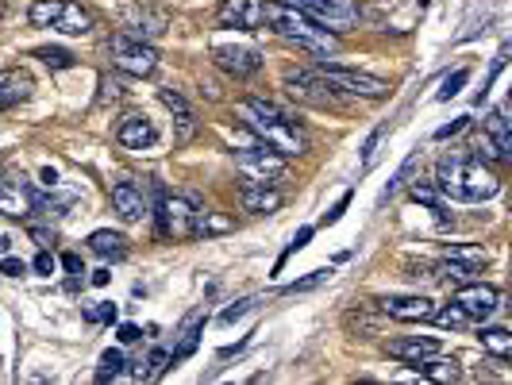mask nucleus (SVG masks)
<instances>
[{"label":"nucleus","instance_id":"obj_1","mask_svg":"<svg viewBox=\"0 0 512 385\" xmlns=\"http://www.w3.org/2000/svg\"><path fill=\"white\" fill-rule=\"evenodd\" d=\"M239 116H243V124L255 131V135L266 143V147H270V151H278L282 158H293V154L308 151L305 131L297 128V124L285 116L278 104L258 101V97H247V101H239Z\"/></svg>","mask_w":512,"mask_h":385},{"label":"nucleus","instance_id":"obj_2","mask_svg":"<svg viewBox=\"0 0 512 385\" xmlns=\"http://www.w3.org/2000/svg\"><path fill=\"white\" fill-rule=\"evenodd\" d=\"M436 189L443 197H451V201H462V205H478V201H489V197H497L501 193V181L497 174H489L482 162H474V158H459V154H451V158H443L436 166Z\"/></svg>","mask_w":512,"mask_h":385},{"label":"nucleus","instance_id":"obj_3","mask_svg":"<svg viewBox=\"0 0 512 385\" xmlns=\"http://www.w3.org/2000/svg\"><path fill=\"white\" fill-rule=\"evenodd\" d=\"M262 20L274 27V35H282L289 43H297L301 51L308 54H320V58H328L335 54V35L328 27H320L308 12H301L297 4H282V0H266L262 4Z\"/></svg>","mask_w":512,"mask_h":385},{"label":"nucleus","instance_id":"obj_4","mask_svg":"<svg viewBox=\"0 0 512 385\" xmlns=\"http://www.w3.org/2000/svg\"><path fill=\"white\" fill-rule=\"evenodd\" d=\"M27 20L35 27H54L62 35H85L93 27V16L74 0H35L27 8Z\"/></svg>","mask_w":512,"mask_h":385},{"label":"nucleus","instance_id":"obj_5","mask_svg":"<svg viewBox=\"0 0 512 385\" xmlns=\"http://www.w3.org/2000/svg\"><path fill=\"white\" fill-rule=\"evenodd\" d=\"M112 62L120 74L131 77H151L158 70V51L143 39H131V35H116L112 39Z\"/></svg>","mask_w":512,"mask_h":385},{"label":"nucleus","instance_id":"obj_6","mask_svg":"<svg viewBox=\"0 0 512 385\" xmlns=\"http://www.w3.org/2000/svg\"><path fill=\"white\" fill-rule=\"evenodd\" d=\"M301 12H308L320 27H328L332 35L351 31L359 24V4L355 0H293Z\"/></svg>","mask_w":512,"mask_h":385},{"label":"nucleus","instance_id":"obj_7","mask_svg":"<svg viewBox=\"0 0 512 385\" xmlns=\"http://www.w3.org/2000/svg\"><path fill=\"white\" fill-rule=\"evenodd\" d=\"M158 231L166 239H193L197 235V208L185 197H162L158 201Z\"/></svg>","mask_w":512,"mask_h":385},{"label":"nucleus","instance_id":"obj_8","mask_svg":"<svg viewBox=\"0 0 512 385\" xmlns=\"http://www.w3.org/2000/svg\"><path fill=\"white\" fill-rule=\"evenodd\" d=\"M235 166H239V170L251 178V185H266V181L282 178L285 158L278 151H270V147H258V143H251V147L235 151Z\"/></svg>","mask_w":512,"mask_h":385},{"label":"nucleus","instance_id":"obj_9","mask_svg":"<svg viewBox=\"0 0 512 385\" xmlns=\"http://www.w3.org/2000/svg\"><path fill=\"white\" fill-rule=\"evenodd\" d=\"M285 89H289V97H297L301 104H312V108H332L335 104L332 81L324 74H312V70H289Z\"/></svg>","mask_w":512,"mask_h":385},{"label":"nucleus","instance_id":"obj_10","mask_svg":"<svg viewBox=\"0 0 512 385\" xmlns=\"http://www.w3.org/2000/svg\"><path fill=\"white\" fill-rule=\"evenodd\" d=\"M320 74L332 81L335 89H347V93H355V97H366V101H382L385 93H389V81L374 74H362V70H347V66H320Z\"/></svg>","mask_w":512,"mask_h":385},{"label":"nucleus","instance_id":"obj_11","mask_svg":"<svg viewBox=\"0 0 512 385\" xmlns=\"http://www.w3.org/2000/svg\"><path fill=\"white\" fill-rule=\"evenodd\" d=\"M455 305L470 316V320H489V316H497L501 312V293L493 289V285H462L459 293H455Z\"/></svg>","mask_w":512,"mask_h":385},{"label":"nucleus","instance_id":"obj_12","mask_svg":"<svg viewBox=\"0 0 512 385\" xmlns=\"http://www.w3.org/2000/svg\"><path fill=\"white\" fill-rule=\"evenodd\" d=\"M35 208H39V197L24 178H0V212L4 216L27 220Z\"/></svg>","mask_w":512,"mask_h":385},{"label":"nucleus","instance_id":"obj_13","mask_svg":"<svg viewBox=\"0 0 512 385\" xmlns=\"http://www.w3.org/2000/svg\"><path fill=\"white\" fill-rule=\"evenodd\" d=\"M212 58H216V66L228 70L231 77H251L258 66H262V54H258L255 47H247V43H220V47L212 51Z\"/></svg>","mask_w":512,"mask_h":385},{"label":"nucleus","instance_id":"obj_14","mask_svg":"<svg viewBox=\"0 0 512 385\" xmlns=\"http://www.w3.org/2000/svg\"><path fill=\"white\" fill-rule=\"evenodd\" d=\"M385 351H389V359L420 366V362H428L439 355V339L436 335H405V339H389Z\"/></svg>","mask_w":512,"mask_h":385},{"label":"nucleus","instance_id":"obj_15","mask_svg":"<svg viewBox=\"0 0 512 385\" xmlns=\"http://www.w3.org/2000/svg\"><path fill=\"white\" fill-rule=\"evenodd\" d=\"M124 35H131V39H154V35H162L166 31V12L162 8H154V4H135V8H128V16H124Z\"/></svg>","mask_w":512,"mask_h":385},{"label":"nucleus","instance_id":"obj_16","mask_svg":"<svg viewBox=\"0 0 512 385\" xmlns=\"http://www.w3.org/2000/svg\"><path fill=\"white\" fill-rule=\"evenodd\" d=\"M378 305H382L385 316H393L401 324H428L436 316V305L428 297H385Z\"/></svg>","mask_w":512,"mask_h":385},{"label":"nucleus","instance_id":"obj_17","mask_svg":"<svg viewBox=\"0 0 512 385\" xmlns=\"http://www.w3.org/2000/svg\"><path fill=\"white\" fill-rule=\"evenodd\" d=\"M486 147L493 158H501V162H509L512 158V120H509V104H501V108H493L486 120Z\"/></svg>","mask_w":512,"mask_h":385},{"label":"nucleus","instance_id":"obj_18","mask_svg":"<svg viewBox=\"0 0 512 385\" xmlns=\"http://www.w3.org/2000/svg\"><path fill=\"white\" fill-rule=\"evenodd\" d=\"M116 143L128 147V151H151L158 143V128L147 116H124L120 128H116Z\"/></svg>","mask_w":512,"mask_h":385},{"label":"nucleus","instance_id":"obj_19","mask_svg":"<svg viewBox=\"0 0 512 385\" xmlns=\"http://www.w3.org/2000/svg\"><path fill=\"white\" fill-rule=\"evenodd\" d=\"M262 24V0H224L220 4V27L255 31Z\"/></svg>","mask_w":512,"mask_h":385},{"label":"nucleus","instance_id":"obj_20","mask_svg":"<svg viewBox=\"0 0 512 385\" xmlns=\"http://www.w3.org/2000/svg\"><path fill=\"white\" fill-rule=\"evenodd\" d=\"M31 89H35V81L27 70H0V112L24 104L31 97Z\"/></svg>","mask_w":512,"mask_h":385},{"label":"nucleus","instance_id":"obj_21","mask_svg":"<svg viewBox=\"0 0 512 385\" xmlns=\"http://www.w3.org/2000/svg\"><path fill=\"white\" fill-rule=\"evenodd\" d=\"M158 97H162V104L174 112V124H178V143H193V135H197V116H193V108L185 104V97H181V93H174V89H162Z\"/></svg>","mask_w":512,"mask_h":385},{"label":"nucleus","instance_id":"obj_22","mask_svg":"<svg viewBox=\"0 0 512 385\" xmlns=\"http://www.w3.org/2000/svg\"><path fill=\"white\" fill-rule=\"evenodd\" d=\"M112 205H116V212H120L124 220H143V212H147L143 189H135L131 181H120V185H112Z\"/></svg>","mask_w":512,"mask_h":385},{"label":"nucleus","instance_id":"obj_23","mask_svg":"<svg viewBox=\"0 0 512 385\" xmlns=\"http://www.w3.org/2000/svg\"><path fill=\"white\" fill-rule=\"evenodd\" d=\"M239 205H243V212H278V208L285 205V197L278 193V189H266V185H247L243 193H239Z\"/></svg>","mask_w":512,"mask_h":385},{"label":"nucleus","instance_id":"obj_24","mask_svg":"<svg viewBox=\"0 0 512 385\" xmlns=\"http://www.w3.org/2000/svg\"><path fill=\"white\" fill-rule=\"evenodd\" d=\"M89 251L93 255L108 258V262H120V258L128 255V235H120V231H93L89 235Z\"/></svg>","mask_w":512,"mask_h":385},{"label":"nucleus","instance_id":"obj_25","mask_svg":"<svg viewBox=\"0 0 512 385\" xmlns=\"http://www.w3.org/2000/svg\"><path fill=\"white\" fill-rule=\"evenodd\" d=\"M201 324H205V312H201V308L185 316V324H181V343L174 347V355H170V362L189 359V355L197 351V332H201Z\"/></svg>","mask_w":512,"mask_h":385},{"label":"nucleus","instance_id":"obj_26","mask_svg":"<svg viewBox=\"0 0 512 385\" xmlns=\"http://www.w3.org/2000/svg\"><path fill=\"white\" fill-rule=\"evenodd\" d=\"M420 370H424V378H432V382H459L462 378V370L455 366V362H447V359H428V362H420Z\"/></svg>","mask_w":512,"mask_h":385},{"label":"nucleus","instance_id":"obj_27","mask_svg":"<svg viewBox=\"0 0 512 385\" xmlns=\"http://www.w3.org/2000/svg\"><path fill=\"white\" fill-rule=\"evenodd\" d=\"M482 347H486L493 359H509L512 355V335L505 328H486L482 332Z\"/></svg>","mask_w":512,"mask_h":385},{"label":"nucleus","instance_id":"obj_28","mask_svg":"<svg viewBox=\"0 0 512 385\" xmlns=\"http://www.w3.org/2000/svg\"><path fill=\"white\" fill-rule=\"evenodd\" d=\"M443 258H451V262H459L466 270H478V266H486V251H478V247H447Z\"/></svg>","mask_w":512,"mask_h":385},{"label":"nucleus","instance_id":"obj_29","mask_svg":"<svg viewBox=\"0 0 512 385\" xmlns=\"http://www.w3.org/2000/svg\"><path fill=\"white\" fill-rule=\"evenodd\" d=\"M124 374V351H104L101 355V370H97V382H116Z\"/></svg>","mask_w":512,"mask_h":385},{"label":"nucleus","instance_id":"obj_30","mask_svg":"<svg viewBox=\"0 0 512 385\" xmlns=\"http://www.w3.org/2000/svg\"><path fill=\"white\" fill-rule=\"evenodd\" d=\"M412 201H416V205H428L432 212L443 216V201H439L436 185H420V181H416V185H412Z\"/></svg>","mask_w":512,"mask_h":385},{"label":"nucleus","instance_id":"obj_31","mask_svg":"<svg viewBox=\"0 0 512 385\" xmlns=\"http://www.w3.org/2000/svg\"><path fill=\"white\" fill-rule=\"evenodd\" d=\"M332 278V266H324V270H312L308 278H301V282H289L285 285V293H308V289H316V285H324Z\"/></svg>","mask_w":512,"mask_h":385},{"label":"nucleus","instance_id":"obj_32","mask_svg":"<svg viewBox=\"0 0 512 385\" xmlns=\"http://www.w3.org/2000/svg\"><path fill=\"white\" fill-rule=\"evenodd\" d=\"M432 320H436V324H443V328H466V324H470V316H466L455 301H451V308H443V312L436 308V316H432Z\"/></svg>","mask_w":512,"mask_h":385},{"label":"nucleus","instance_id":"obj_33","mask_svg":"<svg viewBox=\"0 0 512 385\" xmlns=\"http://www.w3.org/2000/svg\"><path fill=\"white\" fill-rule=\"evenodd\" d=\"M35 58H43V62H47V66H54V70L74 66V54L62 51V47H43V51H35Z\"/></svg>","mask_w":512,"mask_h":385},{"label":"nucleus","instance_id":"obj_34","mask_svg":"<svg viewBox=\"0 0 512 385\" xmlns=\"http://www.w3.org/2000/svg\"><path fill=\"white\" fill-rule=\"evenodd\" d=\"M85 320H89V324H112V320H116V305H112V301H97V305L85 308Z\"/></svg>","mask_w":512,"mask_h":385},{"label":"nucleus","instance_id":"obj_35","mask_svg":"<svg viewBox=\"0 0 512 385\" xmlns=\"http://www.w3.org/2000/svg\"><path fill=\"white\" fill-rule=\"evenodd\" d=\"M466 77H470V70H455V74L447 77V81H443V89H439V101H451L462 85H466Z\"/></svg>","mask_w":512,"mask_h":385},{"label":"nucleus","instance_id":"obj_36","mask_svg":"<svg viewBox=\"0 0 512 385\" xmlns=\"http://www.w3.org/2000/svg\"><path fill=\"white\" fill-rule=\"evenodd\" d=\"M412 170H416V158H409V162L401 166V174H397V178H393V181H389V185H385L382 201H389V197H393V193H397V189H401V185H405V181L412 178Z\"/></svg>","mask_w":512,"mask_h":385},{"label":"nucleus","instance_id":"obj_37","mask_svg":"<svg viewBox=\"0 0 512 385\" xmlns=\"http://www.w3.org/2000/svg\"><path fill=\"white\" fill-rule=\"evenodd\" d=\"M382 139H385V128H378L374 135H370V139H366V154H362V174L374 166V158H378V143H382Z\"/></svg>","mask_w":512,"mask_h":385},{"label":"nucleus","instance_id":"obj_38","mask_svg":"<svg viewBox=\"0 0 512 385\" xmlns=\"http://www.w3.org/2000/svg\"><path fill=\"white\" fill-rule=\"evenodd\" d=\"M147 366H151V378H158V374H166L170 370V351H162V347H154L151 359H147Z\"/></svg>","mask_w":512,"mask_h":385},{"label":"nucleus","instance_id":"obj_39","mask_svg":"<svg viewBox=\"0 0 512 385\" xmlns=\"http://www.w3.org/2000/svg\"><path fill=\"white\" fill-rule=\"evenodd\" d=\"M251 308H255V297H247V301H239V305H235V308H224V312H220V324H235V320H239L243 312H251Z\"/></svg>","mask_w":512,"mask_h":385},{"label":"nucleus","instance_id":"obj_40","mask_svg":"<svg viewBox=\"0 0 512 385\" xmlns=\"http://www.w3.org/2000/svg\"><path fill=\"white\" fill-rule=\"evenodd\" d=\"M308 239H312V228H301V231H297V239H293V243H289V251H285V255L278 258V270H282V266H285V258H289V255H297V251H301V247H305Z\"/></svg>","mask_w":512,"mask_h":385},{"label":"nucleus","instance_id":"obj_41","mask_svg":"<svg viewBox=\"0 0 512 385\" xmlns=\"http://www.w3.org/2000/svg\"><path fill=\"white\" fill-rule=\"evenodd\" d=\"M0 274L20 278V274H24V262H20V258H4V262H0Z\"/></svg>","mask_w":512,"mask_h":385},{"label":"nucleus","instance_id":"obj_42","mask_svg":"<svg viewBox=\"0 0 512 385\" xmlns=\"http://www.w3.org/2000/svg\"><path fill=\"white\" fill-rule=\"evenodd\" d=\"M462 128H466V116H462V120H455V124H447V128H439L436 139H451V135H459Z\"/></svg>","mask_w":512,"mask_h":385},{"label":"nucleus","instance_id":"obj_43","mask_svg":"<svg viewBox=\"0 0 512 385\" xmlns=\"http://www.w3.org/2000/svg\"><path fill=\"white\" fill-rule=\"evenodd\" d=\"M31 239H35L39 247H51V243H54V231H47V228H31Z\"/></svg>","mask_w":512,"mask_h":385},{"label":"nucleus","instance_id":"obj_44","mask_svg":"<svg viewBox=\"0 0 512 385\" xmlns=\"http://www.w3.org/2000/svg\"><path fill=\"white\" fill-rule=\"evenodd\" d=\"M120 93H124V85H120V81H112V77H104V101H108V97L116 101Z\"/></svg>","mask_w":512,"mask_h":385},{"label":"nucleus","instance_id":"obj_45","mask_svg":"<svg viewBox=\"0 0 512 385\" xmlns=\"http://www.w3.org/2000/svg\"><path fill=\"white\" fill-rule=\"evenodd\" d=\"M35 270H39V274H54V258L43 251V255L35 258Z\"/></svg>","mask_w":512,"mask_h":385},{"label":"nucleus","instance_id":"obj_46","mask_svg":"<svg viewBox=\"0 0 512 385\" xmlns=\"http://www.w3.org/2000/svg\"><path fill=\"white\" fill-rule=\"evenodd\" d=\"M62 266H66L70 274H85V266H81V258L77 255H62Z\"/></svg>","mask_w":512,"mask_h":385},{"label":"nucleus","instance_id":"obj_47","mask_svg":"<svg viewBox=\"0 0 512 385\" xmlns=\"http://www.w3.org/2000/svg\"><path fill=\"white\" fill-rule=\"evenodd\" d=\"M135 339H139V328H135V324H124V328H120V343H135Z\"/></svg>","mask_w":512,"mask_h":385},{"label":"nucleus","instance_id":"obj_48","mask_svg":"<svg viewBox=\"0 0 512 385\" xmlns=\"http://www.w3.org/2000/svg\"><path fill=\"white\" fill-rule=\"evenodd\" d=\"M347 201H351V193H347V197H343V201H339V205H335L332 212H328V224H335V220L343 216V208H347Z\"/></svg>","mask_w":512,"mask_h":385},{"label":"nucleus","instance_id":"obj_49","mask_svg":"<svg viewBox=\"0 0 512 385\" xmlns=\"http://www.w3.org/2000/svg\"><path fill=\"white\" fill-rule=\"evenodd\" d=\"M93 285H108V270H97V274H93Z\"/></svg>","mask_w":512,"mask_h":385},{"label":"nucleus","instance_id":"obj_50","mask_svg":"<svg viewBox=\"0 0 512 385\" xmlns=\"http://www.w3.org/2000/svg\"><path fill=\"white\" fill-rule=\"evenodd\" d=\"M0 16H4V0H0Z\"/></svg>","mask_w":512,"mask_h":385}]
</instances>
